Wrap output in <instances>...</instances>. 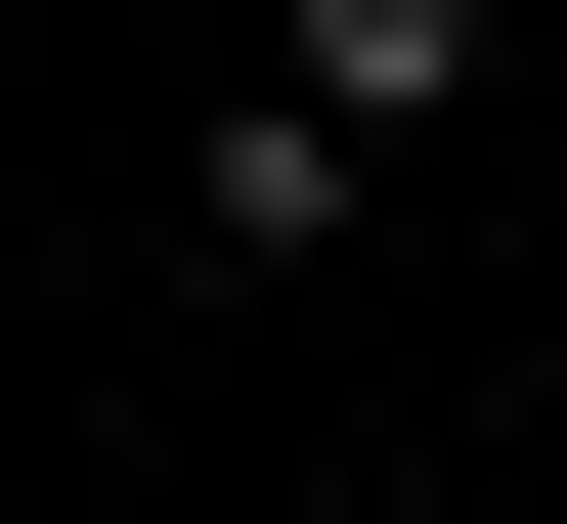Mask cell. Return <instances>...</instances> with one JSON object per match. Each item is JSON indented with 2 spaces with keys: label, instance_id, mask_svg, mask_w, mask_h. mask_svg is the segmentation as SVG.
Segmentation results:
<instances>
[{
  "label": "cell",
  "instance_id": "cell-1",
  "mask_svg": "<svg viewBox=\"0 0 567 524\" xmlns=\"http://www.w3.org/2000/svg\"><path fill=\"white\" fill-rule=\"evenodd\" d=\"M262 88H306V132H436V88H481V0H306Z\"/></svg>",
  "mask_w": 567,
  "mask_h": 524
}]
</instances>
